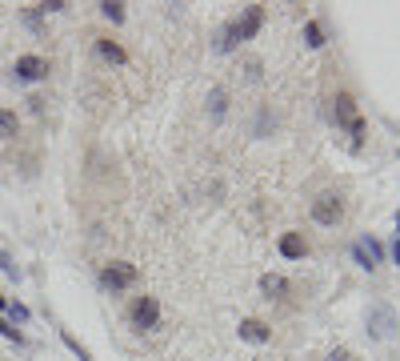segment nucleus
Wrapping results in <instances>:
<instances>
[{"label":"nucleus","mask_w":400,"mask_h":361,"mask_svg":"<svg viewBox=\"0 0 400 361\" xmlns=\"http://www.w3.org/2000/svg\"><path fill=\"white\" fill-rule=\"evenodd\" d=\"M392 253H397V261H400V237H397V249H392Z\"/></svg>","instance_id":"412c9836"},{"label":"nucleus","mask_w":400,"mask_h":361,"mask_svg":"<svg viewBox=\"0 0 400 361\" xmlns=\"http://www.w3.org/2000/svg\"><path fill=\"white\" fill-rule=\"evenodd\" d=\"M4 313H13L16 321H29V309H24V305H16V301H8V309Z\"/></svg>","instance_id":"6ab92c4d"},{"label":"nucleus","mask_w":400,"mask_h":361,"mask_svg":"<svg viewBox=\"0 0 400 361\" xmlns=\"http://www.w3.org/2000/svg\"><path fill=\"white\" fill-rule=\"evenodd\" d=\"M272 333H269V325L264 321H256V317H244L240 321V341H248V345H264Z\"/></svg>","instance_id":"6e6552de"},{"label":"nucleus","mask_w":400,"mask_h":361,"mask_svg":"<svg viewBox=\"0 0 400 361\" xmlns=\"http://www.w3.org/2000/svg\"><path fill=\"white\" fill-rule=\"evenodd\" d=\"M397 225H400V217H397Z\"/></svg>","instance_id":"5701e85b"},{"label":"nucleus","mask_w":400,"mask_h":361,"mask_svg":"<svg viewBox=\"0 0 400 361\" xmlns=\"http://www.w3.org/2000/svg\"><path fill=\"white\" fill-rule=\"evenodd\" d=\"M100 13H104L112 24H125V4H116V0H104V4H100Z\"/></svg>","instance_id":"ddd939ff"},{"label":"nucleus","mask_w":400,"mask_h":361,"mask_svg":"<svg viewBox=\"0 0 400 361\" xmlns=\"http://www.w3.org/2000/svg\"><path fill=\"white\" fill-rule=\"evenodd\" d=\"M381 253H384V249L376 245L372 237L356 241V249H352V257H356V265H360V269H376V265H381Z\"/></svg>","instance_id":"0eeeda50"},{"label":"nucleus","mask_w":400,"mask_h":361,"mask_svg":"<svg viewBox=\"0 0 400 361\" xmlns=\"http://www.w3.org/2000/svg\"><path fill=\"white\" fill-rule=\"evenodd\" d=\"M96 49H100V56L112 61V65H125V61H128L125 49H120V45H112V40H96Z\"/></svg>","instance_id":"f8f14e48"},{"label":"nucleus","mask_w":400,"mask_h":361,"mask_svg":"<svg viewBox=\"0 0 400 361\" xmlns=\"http://www.w3.org/2000/svg\"><path fill=\"white\" fill-rule=\"evenodd\" d=\"M100 285L112 289V293H120V289H128V285H136V265H128V261L109 265V269L100 273Z\"/></svg>","instance_id":"7ed1b4c3"},{"label":"nucleus","mask_w":400,"mask_h":361,"mask_svg":"<svg viewBox=\"0 0 400 361\" xmlns=\"http://www.w3.org/2000/svg\"><path fill=\"white\" fill-rule=\"evenodd\" d=\"M312 221H317V225H336V221H340V197L324 193V197L312 201Z\"/></svg>","instance_id":"39448f33"},{"label":"nucleus","mask_w":400,"mask_h":361,"mask_svg":"<svg viewBox=\"0 0 400 361\" xmlns=\"http://www.w3.org/2000/svg\"><path fill=\"white\" fill-rule=\"evenodd\" d=\"M304 40H308V49H320V45H324V33H320L317 20H308V24H304Z\"/></svg>","instance_id":"4468645a"},{"label":"nucleus","mask_w":400,"mask_h":361,"mask_svg":"<svg viewBox=\"0 0 400 361\" xmlns=\"http://www.w3.org/2000/svg\"><path fill=\"white\" fill-rule=\"evenodd\" d=\"M280 253H285L288 261H301L304 253H308V245H304L301 233H285V237H280Z\"/></svg>","instance_id":"9d476101"},{"label":"nucleus","mask_w":400,"mask_h":361,"mask_svg":"<svg viewBox=\"0 0 400 361\" xmlns=\"http://www.w3.org/2000/svg\"><path fill=\"white\" fill-rule=\"evenodd\" d=\"M328 361H352V358L344 353V349H333V353H328Z\"/></svg>","instance_id":"aec40b11"},{"label":"nucleus","mask_w":400,"mask_h":361,"mask_svg":"<svg viewBox=\"0 0 400 361\" xmlns=\"http://www.w3.org/2000/svg\"><path fill=\"white\" fill-rule=\"evenodd\" d=\"M0 269H4V277H20V269H16V265H13V257H8V253H0Z\"/></svg>","instance_id":"f3484780"},{"label":"nucleus","mask_w":400,"mask_h":361,"mask_svg":"<svg viewBox=\"0 0 400 361\" xmlns=\"http://www.w3.org/2000/svg\"><path fill=\"white\" fill-rule=\"evenodd\" d=\"M260 24H264V4H248L237 20H228V24L221 29V36H216V52H232L237 45L253 40V36L260 33Z\"/></svg>","instance_id":"f257e3e1"},{"label":"nucleus","mask_w":400,"mask_h":361,"mask_svg":"<svg viewBox=\"0 0 400 361\" xmlns=\"http://www.w3.org/2000/svg\"><path fill=\"white\" fill-rule=\"evenodd\" d=\"M4 309H8V301H4V297H0V313H4Z\"/></svg>","instance_id":"4be33fe9"},{"label":"nucleus","mask_w":400,"mask_h":361,"mask_svg":"<svg viewBox=\"0 0 400 361\" xmlns=\"http://www.w3.org/2000/svg\"><path fill=\"white\" fill-rule=\"evenodd\" d=\"M45 72H48V65L40 56H20V61H16V77H20V81H40Z\"/></svg>","instance_id":"1a4fd4ad"},{"label":"nucleus","mask_w":400,"mask_h":361,"mask_svg":"<svg viewBox=\"0 0 400 361\" xmlns=\"http://www.w3.org/2000/svg\"><path fill=\"white\" fill-rule=\"evenodd\" d=\"M208 100H212V113L221 116L224 113V89H212V97H208Z\"/></svg>","instance_id":"a211bd4d"},{"label":"nucleus","mask_w":400,"mask_h":361,"mask_svg":"<svg viewBox=\"0 0 400 361\" xmlns=\"http://www.w3.org/2000/svg\"><path fill=\"white\" fill-rule=\"evenodd\" d=\"M157 321H160L157 301H152V297H141V301L132 305V329H136V333H148V329H157Z\"/></svg>","instance_id":"20e7f679"},{"label":"nucleus","mask_w":400,"mask_h":361,"mask_svg":"<svg viewBox=\"0 0 400 361\" xmlns=\"http://www.w3.org/2000/svg\"><path fill=\"white\" fill-rule=\"evenodd\" d=\"M336 125H344L352 137V148H360V141H365V121H360V113H356V100L349 97V93H340L336 97Z\"/></svg>","instance_id":"f03ea898"},{"label":"nucleus","mask_w":400,"mask_h":361,"mask_svg":"<svg viewBox=\"0 0 400 361\" xmlns=\"http://www.w3.org/2000/svg\"><path fill=\"white\" fill-rule=\"evenodd\" d=\"M0 137H16V113L0 109Z\"/></svg>","instance_id":"2eb2a0df"},{"label":"nucleus","mask_w":400,"mask_h":361,"mask_svg":"<svg viewBox=\"0 0 400 361\" xmlns=\"http://www.w3.org/2000/svg\"><path fill=\"white\" fill-rule=\"evenodd\" d=\"M61 337H64V345H68V349H72V353H77L80 361H93V353H88V349H84V345H80L77 337H72V333H61Z\"/></svg>","instance_id":"dca6fc26"},{"label":"nucleus","mask_w":400,"mask_h":361,"mask_svg":"<svg viewBox=\"0 0 400 361\" xmlns=\"http://www.w3.org/2000/svg\"><path fill=\"white\" fill-rule=\"evenodd\" d=\"M260 289H264L269 297H285L288 293V281L280 277V273H264V277H260Z\"/></svg>","instance_id":"9b49d317"},{"label":"nucleus","mask_w":400,"mask_h":361,"mask_svg":"<svg viewBox=\"0 0 400 361\" xmlns=\"http://www.w3.org/2000/svg\"><path fill=\"white\" fill-rule=\"evenodd\" d=\"M368 329H372V337H388L392 329H397V317L388 305H376V309H368Z\"/></svg>","instance_id":"423d86ee"}]
</instances>
